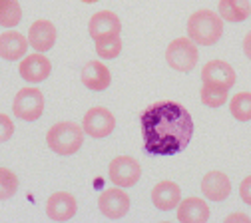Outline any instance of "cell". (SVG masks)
I'll use <instances>...</instances> for the list:
<instances>
[{"instance_id": "obj_1", "label": "cell", "mask_w": 251, "mask_h": 223, "mask_svg": "<svg viewBox=\"0 0 251 223\" xmlns=\"http://www.w3.org/2000/svg\"><path fill=\"white\" fill-rule=\"evenodd\" d=\"M144 149L150 155H176L194 136V120L181 104L162 100L148 106L140 118Z\"/></svg>"}, {"instance_id": "obj_2", "label": "cell", "mask_w": 251, "mask_h": 223, "mask_svg": "<svg viewBox=\"0 0 251 223\" xmlns=\"http://www.w3.org/2000/svg\"><path fill=\"white\" fill-rule=\"evenodd\" d=\"M224 34V18L213 10H198L187 20V36L200 46H213Z\"/></svg>"}, {"instance_id": "obj_3", "label": "cell", "mask_w": 251, "mask_h": 223, "mask_svg": "<svg viewBox=\"0 0 251 223\" xmlns=\"http://www.w3.org/2000/svg\"><path fill=\"white\" fill-rule=\"evenodd\" d=\"M46 144L58 155H72L84 144V127L74 122L54 124L46 134Z\"/></svg>"}, {"instance_id": "obj_4", "label": "cell", "mask_w": 251, "mask_h": 223, "mask_svg": "<svg viewBox=\"0 0 251 223\" xmlns=\"http://www.w3.org/2000/svg\"><path fill=\"white\" fill-rule=\"evenodd\" d=\"M200 60L198 44L187 38H176L166 50V62L177 72H192Z\"/></svg>"}, {"instance_id": "obj_5", "label": "cell", "mask_w": 251, "mask_h": 223, "mask_svg": "<svg viewBox=\"0 0 251 223\" xmlns=\"http://www.w3.org/2000/svg\"><path fill=\"white\" fill-rule=\"evenodd\" d=\"M12 112L24 122L38 120L44 112V94L38 88H22L14 98Z\"/></svg>"}, {"instance_id": "obj_6", "label": "cell", "mask_w": 251, "mask_h": 223, "mask_svg": "<svg viewBox=\"0 0 251 223\" xmlns=\"http://www.w3.org/2000/svg\"><path fill=\"white\" fill-rule=\"evenodd\" d=\"M108 175L118 187H132L142 177V168L130 155H118L108 166Z\"/></svg>"}, {"instance_id": "obj_7", "label": "cell", "mask_w": 251, "mask_h": 223, "mask_svg": "<svg viewBox=\"0 0 251 223\" xmlns=\"http://www.w3.org/2000/svg\"><path fill=\"white\" fill-rule=\"evenodd\" d=\"M82 127L90 138H98V140L108 138L116 127V118H114L112 112H108V108L96 106V108H90L86 112Z\"/></svg>"}, {"instance_id": "obj_8", "label": "cell", "mask_w": 251, "mask_h": 223, "mask_svg": "<svg viewBox=\"0 0 251 223\" xmlns=\"http://www.w3.org/2000/svg\"><path fill=\"white\" fill-rule=\"evenodd\" d=\"M98 207L106 217L120 219L130 211V198L126 191H122V187H110L100 194Z\"/></svg>"}, {"instance_id": "obj_9", "label": "cell", "mask_w": 251, "mask_h": 223, "mask_svg": "<svg viewBox=\"0 0 251 223\" xmlns=\"http://www.w3.org/2000/svg\"><path fill=\"white\" fill-rule=\"evenodd\" d=\"M22 80L26 82H32V84H40L44 82L50 72H52V62L42 56V52H36V54H30L26 56L22 62H20V68H18Z\"/></svg>"}, {"instance_id": "obj_10", "label": "cell", "mask_w": 251, "mask_h": 223, "mask_svg": "<svg viewBox=\"0 0 251 223\" xmlns=\"http://www.w3.org/2000/svg\"><path fill=\"white\" fill-rule=\"evenodd\" d=\"M76 198L68 191H56L46 201V215L54 221H68L76 215Z\"/></svg>"}, {"instance_id": "obj_11", "label": "cell", "mask_w": 251, "mask_h": 223, "mask_svg": "<svg viewBox=\"0 0 251 223\" xmlns=\"http://www.w3.org/2000/svg\"><path fill=\"white\" fill-rule=\"evenodd\" d=\"M201 80L203 84H215L229 90L235 84V70L224 60H211L201 70Z\"/></svg>"}, {"instance_id": "obj_12", "label": "cell", "mask_w": 251, "mask_h": 223, "mask_svg": "<svg viewBox=\"0 0 251 223\" xmlns=\"http://www.w3.org/2000/svg\"><path fill=\"white\" fill-rule=\"evenodd\" d=\"M56 42V28L50 20H36L28 30V44L36 52H48Z\"/></svg>"}, {"instance_id": "obj_13", "label": "cell", "mask_w": 251, "mask_h": 223, "mask_svg": "<svg viewBox=\"0 0 251 223\" xmlns=\"http://www.w3.org/2000/svg\"><path fill=\"white\" fill-rule=\"evenodd\" d=\"M201 191L211 201H224L231 194V181L224 172H209L201 179Z\"/></svg>"}, {"instance_id": "obj_14", "label": "cell", "mask_w": 251, "mask_h": 223, "mask_svg": "<svg viewBox=\"0 0 251 223\" xmlns=\"http://www.w3.org/2000/svg\"><path fill=\"white\" fill-rule=\"evenodd\" d=\"M80 78H82V84L94 92H104L112 82V74L102 62H88L82 68Z\"/></svg>"}, {"instance_id": "obj_15", "label": "cell", "mask_w": 251, "mask_h": 223, "mask_svg": "<svg viewBox=\"0 0 251 223\" xmlns=\"http://www.w3.org/2000/svg\"><path fill=\"white\" fill-rule=\"evenodd\" d=\"M120 30H122V22L110 10L96 12L88 22V32H90V36L94 40L102 38V36H108V34H120Z\"/></svg>"}, {"instance_id": "obj_16", "label": "cell", "mask_w": 251, "mask_h": 223, "mask_svg": "<svg viewBox=\"0 0 251 223\" xmlns=\"http://www.w3.org/2000/svg\"><path fill=\"white\" fill-rule=\"evenodd\" d=\"M151 201H153L155 207L162 209V211L174 209L181 201V189H179L177 183L164 179L151 189Z\"/></svg>"}, {"instance_id": "obj_17", "label": "cell", "mask_w": 251, "mask_h": 223, "mask_svg": "<svg viewBox=\"0 0 251 223\" xmlns=\"http://www.w3.org/2000/svg\"><path fill=\"white\" fill-rule=\"evenodd\" d=\"M177 219L181 223H205L209 219V205L201 198H187L177 205Z\"/></svg>"}, {"instance_id": "obj_18", "label": "cell", "mask_w": 251, "mask_h": 223, "mask_svg": "<svg viewBox=\"0 0 251 223\" xmlns=\"http://www.w3.org/2000/svg\"><path fill=\"white\" fill-rule=\"evenodd\" d=\"M26 52H28V38H24L20 32H2L0 34V58L16 62Z\"/></svg>"}, {"instance_id": "obj_19", "label": "cell", "mask_w": 251, "mask_h": 223, "mask_svg": "<svg viewBox=\"0 0 251 223\" xmlns=\"http://www.w3.org/2000/svg\"><path fill=\"white\" fill-rule=\"evenodd\" d=\"M251 14L249 0H219V16L227 22H243Z\"/></svg>"}, {"instance_id": "obj_20", "label": "cell", "mask_w": 251, "mask_h": 223, "mask_svg": "<svg viewBox=\"0 0 251 223\" xmlns=\"http://www.w3.org/2000/svg\"><path fill=\"white\" fill-rule=\"evenodd\" d=\"M22 20V8L18 0H0V26L14 28Z\"/></svg>"}, {"instance_id": "obj_21", "label": "cell", "mask_w": 251, "mask_h": 223, "mask_svg": "<svg viewBox=\"0 0 251 223\" xmlns=\"http://www.w3.org/2000/svg\"><path fill=\"white\" fill-rule=\"evenodd\" d=\"M229 112L237 122H249L251 120V94L249 92L235 94L229 102Z\"/></svg>"}, {"instance_id": "obj_22", "label": "cell", "mask_w": 251, "mask_h": 223, "mask_svg": "<svg viewBox=\"0 0 251 223\" xmlns=\"http://www.w3.org/2000/svg\"><path fill=\"white\" fill-rule=\"evenodd\" d=\"M96 52L104 60L118 58L120 52H122V38H120V34H108V36L96 38Z\"/></svg>"}, {"instance_id": "obj_23", "label": "cell", "mask_w": 251, "mask_h": 223, "mask_svg": "<svg viewBox=\"0 0 251 223\" xmlns=\"http://www.w3.org/2000/svg\"><path fill=\"white\" fill-rule=\"evenodd\" d=\"M201 102L207 108H219L227 102V90L222 86H215V84H203L201 86Z\"/></svg>"}, {"instance_id": "obj_24", "label": "cell", "mask_w": 251, "mask_h": 223, "mask_svg": "<svg viewBox=\"0 0 251 223\" xmlns=\"http://www.w3.org/2000/svg\"><path fill=\"white\" fill-rule=\"evenodd\" d=\"M18 191V177L12 170L0 168V199H8Z\"/></svg>"}, {"instance_id": "obj_25", "label": "cell", "mask_w": 251, "mask_h": 223, "mask_svg": "<svg viewBox=\"0 0 251 223\" xmlns=\"http://www.w3.org/2000/svg\"><path fill=\"white\" fill-rule=\"evenodd\" d=\"M14 134V124L6 114H0V144H4Z\"/></svg>"}, {"instance_id": "obj_26", "label": "cell", "mask_w": 251, "mask_h": 223, "mask_svg": "<svg viewBox=\"0 0 251 223\" xmlns=\"http://www.w3.org/2000/svg\"><path fill=\"white\" fill-rule=\"evenodd\" d=\"M239 196H241L243 203L251 205V175H247V177L241 181V185H239Z\"/></svg>"}, {"instance_id": "obj_27", "label": "cell", "mask_w": 251, "mask_h": 223, "mask_svg": "<svg viewBox=\"0 0 251 223\" xmlns=\"http://www.w3.org/2000/svg\"><path fill=\"white\" fill-rule=\"evenodd\" d=\"M243 52H245V56L251 60V32H247L245 38H243Z\"/></svg>"}, {"instance_id": "obj_28", "label": "cell", "mask_w": 251, "mask_h": 223, "mask_svg": "<svg viewBox=\"0 0 251 223\" xmlns=\"http://www.w3.org/2000/svg\"><path fill=\"white\" fill-rule=\"evenodd\" d=\"M227 221H229V223H231V221H249V217H247V215H241V213H235V215H229Z\"/></svg>"}, {"instance_id": "obj_29", "label": "cell", "mask_w": 251, "mask_h": 223, "mask_svg": "<svg viewBox=\"0 0 251 223\" xmlns=\"http://www.w3.org/2000/svg\"><path fill=\"white\" fill-rule=\"evenodd\" d=\"M82 2H86V4H92V2H98V0H82Z\"/></svg>"}]
</instances>
